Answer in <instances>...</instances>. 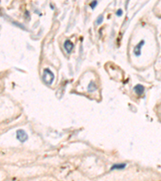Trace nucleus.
I'll use <instances>...</instances> for the list:
<instances>
[{
  "label": "nucleus",
  "mask_w": 161,
  "mask_h": 181,
  "mask_svg": "<svg viewBox=\"0 0 161 181\" xmlns=\"http://www.w3.org/2000/svg\"><path fill=\"white\" fill-rule=\"evenodd\" d=\"M103 19H104V16H103V15H99L98 19H96V21H95V24L96 25H100L101 23H102Z\"/></svg>",
  "instance_id": "nucleus-8"
},
{
  "label": "nucleus",
  "mask_w": 161,
  "mask_h": 181,
  "mask_svg": "<svg viewBox=\"0 0 161 181\" xmlns=\"http://www.w3.org/2000/svg\"><path fill=\"white\" fill-rule=\"evenodd\" d=\"M73 48H74V45H73V44L69 40H66L65 41V43H64V48L65 49L67 53H70L72 51H73Z\"/></svg>",
  "instance_id": "nucleus-4"
},
{
  "label": "nucleus",
  "mask_w": 161,
  "mask_h": 181,
  "mask_svg": "<svg viewBox=\"0 0 161 181\" xmlns=\"http://www.w3.org/2000/svg\"><path fill=\"white\" fill-rule=\"evenodd\" d=\"M98 1H93L92 3H90V7L92 8V9H94L95 7H96V6L98 5Z\"/></svg>",
  "instance_id": "nucleus-9"
},
{
  "label": "nucleus",
  "mask_w": 161,
  "mask_h": 181,
  "mask_svg": "<svg viewBox=\"0 0 161 181\" xmlns=\"http://www.w3.org/2000/svg\"><path fill=\"white\" fill-rule=\"evenodd\" d=\"M16 138L19 142L21 143H24L25 141L27 140L28 136H27V133L24 131L23 130H18L16 131Z\"/></svg>",
  "instance_id": "nucleus-2"
},
{
  "label": "nucleus",
  "mask_w": 161,
  "mask_h": 181,
  "mask_svg": "<svg viewBox=\"0 0 161 181\" xmlns=\"http://www.w3.org/2000/svg\"><path fill=\"white\" fill-rule=\"evenodd\" d=\"M122 13H123V11H122V9H118V11H117V12H116V15H118V16H121L122 15Z\"/></svg>",
  "instance_id": "nucleus-10"
},
{
  "label": "nucleus",
  "mask_w": 161,
  "mask_h": 181,
  "mask_svg": "<svg viewBox=\"0 0 161 181\" xmlns=\"http://www.w3.org/2000/svg\"><path fill=\"white\" fill-rule=\"evenodd\" d=\"M126 163H116L113 165L111 167V170H119V169H123L126 168Z\"/></svg>",
  "instance_id": "nucleus-6"
},
{
  "label": "nucleus",
  "mask_w": 161,
  "mask_h": 181,
  "mask_svg": "<svg viewBox=\"0 0 161 181\" xmlns=\"http://www.w3.org/2000/svg\"><path fill=\"white\" fill-rule=\"evenodd\" d=\"M144 44H145V41L143 40H141L139 43H138L136 45L134 46V49H133V53L135 56H139L140 55H141V49H142V48H143V46L144 45Z\"/></svg>",
  "instance_id": "nucleus-3"
},
{
  "label": "nucleus",
  "mask_w": 161,
  "mask_h": 181,
  "mask_svg": "<svg viewBox=\"0 0 161 181\" xmlns=\"http://www.w3.org/2000/svg\"><path fill=\"white\" fill-rule=\"evenodd\" d=\"M87 89H88V91H89V92L92 93V92H94V91H95L97 90V86H96V84H95L94 82H90V84L88 85Z\"/></svg>",
  "instance_id": "nucleus-7"
},
{
  "label": "nucleus",
  "mask_w": 161,
  "mask_h": 181,
  "mask_svg": "<svg viewBox=\"0 0 161 181\" xmlns=\"http://www.w3.org/2000/svg\"><path fill=\"white\" fill-rule=\"evenodd\" d=\"M133 90H134V93H135L136 94H138L139 96H140L142 95V94H143V93H144V91H145V88H144V86H143V85L139 84V85H136V86H134Z\"/></svg>",
  "instance_id": "nucleus-5"
},
{
  "label": "nucleus",
  "mask_w": 161,
  "mask_h": 181,
  "mask_svg": "<svg viewBox=\"0 0 161 181\" xmlns=\"http://www.w3.org/2000/svg\"><path fill=\"white\" fill-rule=\"evenodd\" d=\"M54 76L53 72L50 70L49 68H45L44 72H43V75H42V80L45 82L47 85H52L54 81Z\"/></svg>",
  "instance_id": "nucleus-1"
}]
</instances>
